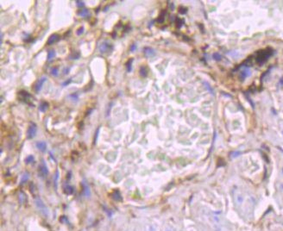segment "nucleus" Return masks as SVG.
Masks as SVG:
<instances>
[{
    "label": "nucleus",
    "instance_id": "1",
    "mask_svg": "<svg viewBox=\"0 0 283 231\" xmlns=\"http://www.w3.org/2000/svg\"><path fill=\"white\" fill-rule=\"evenodd\" d=\"M111 50H112V45L107 41H104L99 46V51L102 53H105L111 51Z\"/></svg>",
    "mask_w": 283,
    "mask_h": 231
},
{
    "label": "nucleus",
    "instance_id": "2",
    "mask_svg": "<svg viewBox=\"0 0 283 231\" xmlns=\"http://www.w3.org/2000/svg\"><path fill=\"white\" fill-rule=\"evenodd\" d=\"M36 134V125L35 123H31L28 128V132H27L28 139H32L33 137H35Z\"/></svg>",
    "mask_w": 283,
    "mask_h": 231
},
{
    "label": "nucleus",
    "instance_id": "3",
    "mask_svg": "<svg viewBox=\"0 0 283 231\" xmlns=\"http://www.w3.org/2000/svg\"><path fill=\"white\" fill-rule=\"evenodd\" d=\"M46 81H47V77H46V76H43V77L41 78L38 80V82L36 84L35 87H34L35 91H36V92H39V91H41V87H42L43 84H44Z\"/></svg>",
    "mask_w": 283,
    "mask_h": 231
},
{
    "label": "nucleus",
    "instance_id": "4",
    "mask_svg": "<svg viewBox=\"0 0 283 231\" xmlns=\"http://www.w3.org/2000/svg\"><path fill=\"white\" fill-rule=\"evenodd\" d=\"M234 200H235V203L237 205H241L244 202V197L240 192H237L234 195Z\"/></svg>",
    "mask_w": 283,
    "mask_h": 231
},
{
    "label": "nucleus",
    "instance_id": "5",
    "mask_svg": "<svg viewBox=\"0 0 283 231\" xmlns=\"http://www.w3.org/2000/svg\"><path fill=\"white\" fill-rule=\"evenodd\" d=\"M59 40V36L56 35V34H53L52 36H49V38L48 40V44L49 45H51L53 43H54L55 41H57Z\"/></svg>",
    "mask_w": 283,
    "mask_h": 231
},
{
    "label": "nucleus",
    "instance_id": "6",
    "mask_svg": "<svg viewBox=\"0 0 283 231\" xmlns=\"http://www.w3.org/2000/svg\"><path fill=\"white\" fill-rule=\"evenodd\" d=\"M36 147H37L39 150L41 151V152H44L46 150V148H47V145H46V143L44 141H38L36 143Z\"/></svg>",
    "mask_w": 283,
    "mask_h": 231
},
{
    "label": "nucleus",
    "instance_id": "7",
    "mask_svg": "<svg viewBox=\"0 0 283 231\" xmlns=\"http://www.w3.org/2000/svg\"><path fill=\"white\" fill-rule=\"evenodd\" d=\"M78 15L81 17H86V16H90V13H89V11L86 10V9H84V10H81L78 12Z\"/></svg>",
    "mask_w": 283,
    "mask_h": 231
},
{
    "label": "nucleus",
    "instance_id": "8",
    "mask_svg": "<svg viewBox=\"0 0 283 231\" xmlns=\"http://www.w3.org/2000/svg\"><path fill=\"white\" fill-rule=\"evenodd\" d=\"M49 108V103L47 102H42V103L40 104V107H39V110L41 112H45Z\"/></svg>",
    "mask_w": 283,
    "mask_h": 231
},
{
    "label": "nucleus",
    "instance_id": "9",
    "mask_svg": "<svg viewBox=\"0 0 283 231\" xmlns=\"http://www.w3.org/2000/svg\"><path fill=\"white\" fill-rule=\"evenodd\" d=\"M55 51L54 50V49H51V50H49V53H48V61H51L52 60H53V58L55 56Z\"/></svg>",
    "mask_w": 283,
    "mask_h": 231
},
{
    "label": "nucleus",
    "instance_id": "10",
    "mask_svg": "<svg viewBox=\"0 0 283 231\" xmlns=\"http://www.w3.org/2000/svg\"><path fill=\"white\" fill-rule=\"evenodd\" d=\"M51 74L53 76H54V77H57V76H58V74H59V69H58V67H54V68H52Z\"/></svg>",
    "mask_w": 283,
    "mask_h": 231
},
{
    "label": "nucleus",
    "instance_id": "11",
    "mask_svg": "<svg viewBox=\"0 0 283 231\" xmlns=\"http://www.w3.org/2000/svg\"><path fill=\"white\" fill-rule=\"evenodd\" d=\"M145 51H146L145 53H146L147 55H153V54H154V52H153L152 49H150V48H146Z\"/></svg>",
    "mask_w": 283,
    "mask_h": 231
},
{
    "label": "nucleus",
    "instance_id": "12",
    "mask_svg": "<svg viewBox=\"0 0 283 231\" xmlns=\"http://www.w3.org/2000/svg\"><path fill=\"white\" fill-rule=\"evenodd\" d=\"M75 3H76V5H77L78 7H84V5H85V3H84L83 1H79V0H77Z\"/></svg>",
    "mask_w": 283,
    "mask_h": 231
},
{
    "label": "nucleus",
    "instance_id": "13",
    "mask_svg": "<svg viewBox=\"0 0 283 231\" xmlns=\"http://www.w3.org/2000/svg\"><path fill=\"white\" fill-rule=\"evenodd\" d=\"M83 32H84V28H83V27H80V28H79V29L77 30L76 34H77L78 36H80V35H82V34H83Z\"/></svg>",
    "mask_w": 283,
    "mask_h": 231
},
{
    "label": "nucleus",
    "instance_id": "14",
    "mask_svg": "<svg viewBox=\"0 0 283 231\" xmlns=\"http://www.w3.org/2000/svg\"><path fill=\"white\" fill-rule=\"evenodd\" d=\"M33 160H34V157L30 155V156H29V157L26 159V162H27V163H30L31 161H33Z\"/></svg>",
    "mask_w": 283,
    "mask_h": 231
},
{
    "label": "nucleus",
    "instance_id": "15",
    "mask_svg": "<svg viewBox=\"0 0 283 231\" xmlns=\"http://www.w3.org/2000/svg\"><path fill=\"white\" fill-rule=\"evenodd\" d=\"M71 98H73V100H78V95L76 93H74V94H71L69 96Z\"/></svg>",
    "mask_w": 283,
    "mask_h": 231
},
{
    "label": "nucleus",
    "instance_id": "16",
    "mask_svg": "<svg viewBox=\"0 0 283 231\" xmlns=\"http://www.w3.org/2000/svg\"><path fill=\"white\" fill-rule=\"evenodd\" d=\"M71 82H72V78H69L68 80H66V81H65L64 83H62V86H66V85L70 84Z\"/></svg>",
    "mask_w": 283,
    "mask_h": 231
},
{
    "label": "nucleus",
    "instance_id": "17",
    "mask_svg": "<svg viewBox=\"0 0 283 231\" xmlns=\"http://www.w3.org/2000/svg\"><path fill=\"white\" fill-rule=\"evenodd\" d=\"M28 179H29V174H24V175L23 176V178H22V182L25 181V180H27Z\"/></svg>",
    "mask_w": 283,
    "mask_h": 231
},
{
    "label": "nucleus",
    "instance_id": "18",
    "mask_svg": "<svg viewBox=\"0 0 283 231\" xmlns=\"http://www.w3.org/2000/svg\"><path fill=\"white\" fill-rule=\"evenodd\" d=\"M131 61H132V60L129 61V63H127V70H128V72H130V70H131V66H130V62H131Z\"/></svg>",
    "mask_w": 283,
    "mask_h": 231
},
{
    "label": "nucleus",
    "instance_id": "19",
    "mask_svg": "<svg viewBox=\"0 0 283 231\" xmlns=\"http://www.w3.org/2000/svg\"><path fill=\"white\" fill-rule=\"evenodd\" d=\"M135 48H136V46H135V45H133V46H132V48H131V50H132V51H134V50H135Z\"/></svg>",
    "mask_w": 283,
    "mask_h": 231
},
{
    "label": "nucleus",
    "instance_id": "20",
    "mask_svg": "<svg viewBox=\"0 0 283 231\" xmlns=\"http://www.w3.org/2000/svg\"><path fill=\"white\" fill-rule=\"evenodd\" d=\"M68 70H69V68H66V69L65 70V74H67V72H68Z\"/></svg>",
    "mask_w": 283,
    "mask_h": 231
}]
</instances>
